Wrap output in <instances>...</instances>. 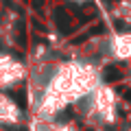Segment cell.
Returning a JSON list of instances; mask_svg holds the SVG:
<instances>
[{"label":"cell","mask_w":131,"mask_h":131,"mask_svg":"<svg viewBox=\"0 0 131 131\" xmlns=\"http://www.w3.org/2000/svg\"><path fill=\"white\" fill-rule=\"evenodd\" d=\"M74 2H83V0H74Z\"/></svg>","instance_id":"5"},{"label":"cell","mask_w":131,"mask_h":131,"mask_svg":"<svg viewBox=\"0 0 131 131\" xmlns=\"http://www.w3.org/2000/svg\"><path fill=\"white\" fill-rule=\"evenodd\" d=\"M20 118V109L15 107L13 101H9L7 96H0V120L5 122H13Z\"/></svg>","instance_id":"2"},{"label":"cell","mask_w":131,"mask_h":131,"mask_svg":"<svg viewBox=\"0 0 131 131\" xmlns=\"http://www.w3.org/2000/svg\"><path fill=\"white\" fill-rule=\"evenodd\" d=\"M57 131H72V129H68V127H61V129H57Z\"/></svg>","instance_id":"4"},{"label":"cell","mask_w":131,"mask_h":131,"mask_svg":"<svg viewBox=\"0 0 131 131\" xmlns=\"http://www.w3.org/2000/svg\"><path fill=\"white\" fill-rule=\"evenodd\" d=\"M22 77V66L11 57H0V85H11Z\"/></svg>","instance_id":"1"},{"label":"cell","mask_w":131,"mask_h":131,"mask_svg":"<svg viewBox=\"0 0 131 131\" xmlns=\"http://www.w3.org/2000/svg\"><path fill=\"white\" fill-rule=\"evenodd\" d=\"M114 48H116V52L120 57H129L131 55V35H122V37H118L116 44H114Z\"/></svg>","instance_id":"3"}]
</instances>
